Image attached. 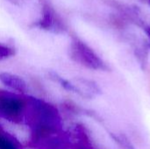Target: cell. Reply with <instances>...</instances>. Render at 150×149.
Returning a JSON list of instances; mask_svg holds the SVG:
<instances>
[{"mask_svg":"<svg viewBox=\"0 0 150 149\" xmlns=\"http://www.w3.org/2000/svg\"><path fill=\"white\" fill-rule=\"evenodd\" d=\"M26 108V102L10 92L0 91V115L9 120L18 122Z\"/></svg>","mask_w":150,"mask_h":149,"instance_id":"obj_2","label":"cell"},{"mask_svg":"<svg viewBox=\"0 0 150 149\" xmlns=\"http://www.w3.org/2000/svg\"><path fill=\"white\" fill-rule=\"evenodd\" d=\"M76 138L77 141L74 144V149H94L85 132L81 127L76 129Z\"/></svg>","mask_w":150,"mask_h":149,"instance_id":"obj_4","label":"cell"},{"mask_svg":"<svg viewBox=\"0 0 150 149\" xmlns=\"http://www.w3.org/2000/svg\"><path fill=\"white\" fill-rule=\"evenodd\" d=\"M13 54V49L11 48L10 47L0 44V61L6 59Z\"/></svg>","mask_w":150,"mask_h":149,"instance_id":"obj_6","label":"cell"},{"mask_svg":"<svg viewBox=\"0 0 150 149\" xmlns=\"http://www.w3.org/2000/svg\"><path fill=\"white\" fill-rule=\"evenodd\" d=\"M0 81L6 86L19 92H24L26 90V84L25 81L15 75L10 73H2L0 74Z\"/></svg>","mask_w":150,"mask_h":149,"instance_id":"obj_3","label":"cell"},{"mask_svg":"<svg viewBox=\"0 0 150 149\" xmlns=\"http://www.w3.org/2000/svg\"><path fill=\"white\" fill-rule=\"evenodd\" d=\"M70 53L72 58L79 64L92 70H106L105 62L86 43L79 39H74L71 42Z\"/></svg>","mask_w":150,"mask_h":149,"instance_id":"obj_1","label":"cell"},{"mask_svg":"<svg viewBox=\"0 0 150 149\" xmlns=\"http://www.w3.org/2000/svg\"><path fill=\"white\" fill-rule=\"evenodd\" d=\"M0 149H20L19 145L5 133L0 130Z\"/></svg>","mask_w":150,"mask_h":149,"instance_id":"obj_5","label":"cell"},{"mask_svg":"<svg viewBox=\"0 0 150 149\" xmlns=\"http://www.w3.org/2000/svg\"><path fill=\"white\" fill-rule=\"evenodd\" d=\"M142 3H144V4H146L147 5H149L150 6V0H141Z\"/></svg>","mask_w":150,"mask_h":149,"instance_id":"obj_8","label":"cell"},{"mask_svg":"<svg viewBox=\"0 0 150 149\" xmlns=\"http://www.w3.org/2000/svg\"><path fill=\"white\" fill-rule=\"evenodd\" d=\"M144 30H145V32H146V34L148 35L149 39L150 40V25L145 26V27H144Z\"/></svg>","mask_w":150,"mask_h":149,"instance_id":"obj_7","label":"cell"}]
</instances>
